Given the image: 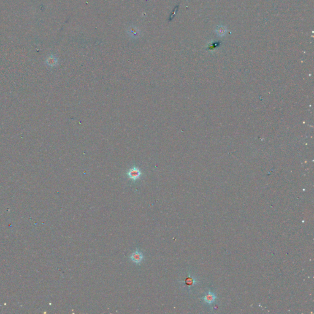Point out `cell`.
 <instances>
[{
    "label": "cell",
    "instance_id": "1",
    "mask_svg": "<svg viewBox=\"0 0 314 314\" xmlns=\"http://www.w3.org/2000/svg\"><path fill=\"white\" fill-rule=\"evenodd\" d=\"M144 259V255L139 250H136L130 256V260L132 261L137 265H139Z\"/></svg>",
    "mask_w": 314,
    "mask_h": 314
},
{
    "label": "cell",
    "instance_id": "2",
    "mask_svg": "<svg viewBox=\"0 0 314 314\" xmlns=\"http://www.w3.org/2000/svg\"><path fill=\"white\" fill-rule=\"evenodd\" d=\"M127 31L128 36L133 39H137L141 35L140 30L136 26H131L128 27Z\"/></svg>",
    "mask_w": 314,
    "mask_h": 314
},
{
    "label": "cell",
    "instance_id": "3",
    "mask_svg": "<svg viewBox=\"0 0 314 314\" xmlns=\"http://www.w3.org/2000/svg\"><path fill=\"white\" fill-rule=\"evenodd\" d=\"M141 175V171L136 168H133L130 170L128 173V176L131 179L136 180L139 179Z\"/></svg>",
    "mask_w": 314,
    "mask_h": 314
},
{
    "label": "cell",
    "instance_id": "4",
    "mask_svg": "<svg viewBox=\"0 0 314 314\" xmlns=\"http://www.w3.org/2000/svg\"><path fill=\"white\" fill-rule=\"evenodd\" d=\"M57 58H56L54 56H53V55L50 56V57L47 58V63L49 66H52H52H54V65H55L57 64Z\"/></svg>",
    "mask_w": 314,
    "mask_h": 314
},
{
    "label": "cell",
    "instance_id": "5",
    "mask_svg": "<svg viewBox=\"0 0 314 314\" xmlns=\"http://www.w3.org/2000/svg\"><path fill=\"white\" fill-rule=\"evenodd\" d=\"M217 33L219 35H224V33H225V31H226V30L225 28H224V27L222 26H220L219 28H217Z\"/></svg>",
    "mask_w": 314,
    "mask_h": 314
}]
</instances>
